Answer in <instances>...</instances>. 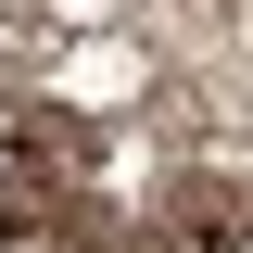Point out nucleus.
I'll list each match as a JSON object with an SVG mask.
<instances>
[{
  "label": "nucleus",
  "instance_id": "nucleus-1",
  "mask_svg": "<svg viewBox=\"0 0 253 253\" xmlns=\"http://www.w3.org/2000/svg\"><path fill=\"white\" fill-rule=\"evenodd\" d=\"M177 228L190 241H241V190L228 177H177Z\"/></svg>",
  "mask_w": 253,
  "mask_h": 253
}]
</instances>
